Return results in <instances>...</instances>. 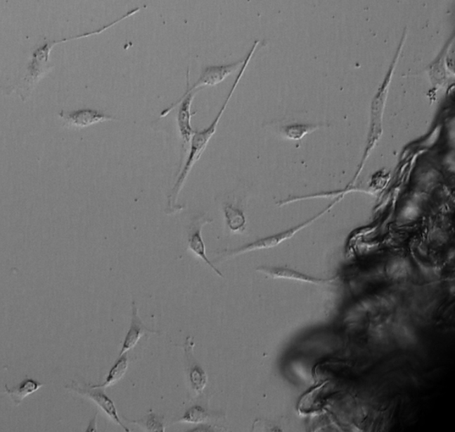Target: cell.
<instances>
[{
    "mask_svg": "<svg viewBox=\"0 0 455 432\" xmlns=\"http://www.w3.org/2000/svg\"><path fill=\"white\" fill-rule=\"evenodd\" d=\"M224 214L226 224L231 230L238 232L245 228L246 217L240 208L233 206L232 204H227L224 206Z\"/></svg>",
    "mask_w": 455,
    "mask_h": 432,
    "instance_id": "obj_12",
    "label": "cell"
},
{
    "mask_svg": "<svg viewBox=\"0 0 455 432\" xmlns=\"http://www.w3.org/2000/svg\"><path fill=\"white\" fill-rule=\"evenodd\" d=\"M59 116L64 121V125L74 127V128H85L104 121L115 120L112 116L91 109H83L73 112L62 111L59 113Z\"/></svg>",
    "mask_w": 455,
    "mask_h": 432,
    "instance_id": "obj_6",
    "label": "cell"
},
{
    "mask_svg": "<svg viewBox=\"0 0 455 432\" xmlns=\"http://www.w3.org/2000/svg\"><path fill=\"white\" fill-rule=\"evenodd\" d=\"M206 418L207 414L202 407H194L188 409L184 416L179 420V422L196 424L204 422Z\"/></svg>",
    "mask_w": 455,
    "mask_h": 432,
    "instance_id": "obj_15",
    "label": "cell"
},
{
    "mask_svg": "<svg viewBox=\"0 0 455 432\" xmlns=\"http://www.w3.org/2000/svg\"><path fill=\"white\" fill-rule=\"evenodd\" d=\"M68 390H73L77 394L87 397L89 400L96 402L97 405L102 409L108 416L112 419L116 424L120 425L122 428L126 431H130L127 426L122 423L116 409L114 402L104 393L102 388L94 387L91 385H82L79 383H73L68 387Z\"/></svg>",
    "mask_w": 455,
    "mask_h": 432,
    "instance_id": "obj_5",
    "label": "cell"
},
{
    "mask_svg": "<svg viewBox=\"0 0 455 432\" xmlns=\"http://www.w3.org/2000/svg\"><path fill=\"white\" fill-rule=\"evenodd\" d=\"M127 368H129V358H127V353L124 355L120 356L117 361L115 362L113 366L109 371L106 381L102 385H96L94 387L102 388L106 389L109 386H112L118 382L125 375Z\"/></svg>",
    "mask_w": 455,
    "mask_h": 432,
    "instance_id": "obj_11",
    "label": "cell"
},
{
    "mask_svg": "<svg viewBox=\"0 0 455 432\" xmlns=\"http://www.w3.org/2000/svg\"><path fill=\"white\" fill-rule=\"evenodd\" d=\"M86 431H97V414H96V416H94V419L90 423V425H89L88 428H87Z\"/></svg>",
    "mask_w": 455,
    "mask_h": 432,
    "instance_id": "obj_17",
    "label": "cell"
},
{
    "mask_svg": "<svg viewBox=\"0 0 455 432\" xmlns=\"http://www.w3.org/2000/svg\"><path fill=\"white\" fill-rule=\"evenodd\" d=\"M200 90H196L183 94L179 101L174 102L173 104L170 105L169 107L162 111L160 116V118H165V116H167L172 110L175 109L177 106H179L177 121V125H179L180 135L183 140V145H184L183 147H185L186 144L191 143L192 137L194 135V132H196V130L193 129L191 125V118L197 112H191V106L193 99L196 97L197 93Z\"/></svg>",
    "mask_w": 455,
    "mask_h": 432,
    "instance_id": "obj_3",
    "label": "cell"
},
{
    "mask_svg": "<svg viewBox=\"0 0 455 432\" xmlns=\"http://www.w3.org/2000/svg\"><path fill=\"white\" fill-rule=\"evenodd\" d=\"M260 43L262 42H260V41L259 40L255 41L252 47L251 48V49H250V51L246 55L245 58H244L243 64L241 66L240 72H238V74L236 76L235 82H233L230 92L229 93V95H227L223 106L221 107L219 112L218 113L217 116H215V118L212 121V124H210L206 129L200 131H196V132H194V135H193L192 140L191 141L190 152H188L184 167H183L182 170L181 171L179 177H177L174 187L173 190H172V192L169 196V203L170 202L173 203L176 202L177 198V197H179L181 188L183 187V186H184L185 182L187 180V177L188 175H190L194 164H196L200 158H201L202 154H203L205 149H206L209 142L214 135L216 130H217L218 128V125L219 123L221 116H223L224 111L227 107V104H229V103L230 102V99H231L233 94H234L238 84H240L242 77L244 75V72L246 71L248 66L250 62H251L253 55L255 54V52L257 51L258 46Z\"/></svg>",
    "mask_w": 455,
    "mask_h": 432,
    "instance_id": "obj_1",
    "label": "cell"
},
{
    "mask_svg": "<svg viewBox=\"0 0 455 432\" xmlns=\"http://www.w3.org/2000/svg\"><path fill=\"white\" fill-rule=\"evenodd\" d=\"M147 428L149 431H163L162 424L160 423V421L155 416V415H151L147 421Z\"/></svg>",
    "mask_w": 455,
    "mask_h": 432,
    "instance_id": "obj_16",
    "label": "cell"
},
{
    "mask_svg": "<svg viewBox=\"0 0 455 432\" xmlns=\"http://www.w3.org/2000/svg\"><path fill=\"white\" fill-rule=\"evenodd\" d=\"M190 378L194 390L202 393L208 381L207 376L204 371L196 365L191 371Z\"/></svg>",
    "mask_w": 455,
    "mask_h": 432,
    "instance_id": "obj_14",
    "label": "cell"
},
{
    "mask_svg": "<svg viewBox=\"0 0 455 432\" xmlns=\"http://www.w3.org/2000/svg\"><path fill=\"white\" fill-rule=\"evenodd\" d=\"M147 333L155 334L157 333V331L148 330L144 326L140 316H139L138 307L136 306V302H133L131 326L125 336L120 356L124 355V354L131 350V349L134 348L141 338Z\"/></svg>",
    "mask_w": 455,
    "mask_h": 432,
    "instance_id": "obj_9",
    "label": "cell"
},
{
    "mask_svg": "<svg viewBox=\"0 0 455 432\" xmlns=\"http://www.w3.org/2000/svg\"><path fill=\"white\" fill-rule=\"evenodd\" d=\"M42 386L43 384L41 382L27 378L13 389H9L7 385L5 386V392L12 398L15 405L18 406L27 396L32 395Z\"/></svg>",
    "mask_w": 455,
    "mask_h": 432,
    "instance_id": "obj_10",
    "label": "cell"
},
{
    "mask_svg": "<svg viewBox=\"0 0 455 432\" xmlns=\"http://www.w3.org/2000/svg\"><path fill=\"white\" fill-rule=\"evenodd\" d=\"M212 220L206 217H199L193 223L190 235H188V243L191 250L200 259H202L216 274L224 278L223 273L210 261L206 253V246L202 236V228L204 225L212 223Z\"/></svg>",
    "mask_w": 455,
    "mask_h": 432,
    "instance_id": "obj_7",
    "label": "cell"
},
{
    "mask_svg": "<svg viewBox=\"0 0 455 432\" xmlns=\"http://www.w3.org/2000/svg\"><path fill=\"white\" fill-rule=\"evenodd\" d=\"M343 196H341L340 198L336 199V200L331 204L330 206L326 208L323 211L320 212L317 215H315L314 217L305 221V223L297 225L296 226L292 227L290 229L286 230L279 233H276L273 235H269L267 237H260V239L254 241L252 242L248 243V245H243L242 247L232 249V250H226L223 252H221V254H223L226 257H233L240 256V254H245L248 252L264 250V249H271L274 248L281 245L283 242L292 239V237L297 234L299 231L302 230L305 228H307L309 226L313 224L315 221H317L321 217L329 211L333 207L335 206V204L340 202Z\"/></svg>",
    "mask_w": 455,
    "mask_h": 432,
    "instance_id": "obj_2",
    "label": "cell"
},
{
    "mask_svg": "<svg viewBox=\"0 0 455 432\" xmlns=\"http://www.w3.org/2000/svg\"><path fill=\"white\" fill-rule=\"evenodd\" d=\"M257 271L274 279L297 280L314 285H326L333 281L332 279L316 278L312 276L305 274L301 273V271L287 267H267V266H262V267L257 268Z\"/></svg>",
    "mask_w": 455,
    "mask_h": 432,
    "instance_id": "obj_8",
    "label": "cell"
},
{
    "mask_svg": "<svg viewBox=\"0 0 455 432\" xmlns=\"http://www.w3.org/2000/svg\"><path fill=\"white\" fill-rule=\"evenodd\" d=\"M243 62L244 58L230 64L207 66L196 84L191 87L188 85V82H190V69H188L186 75L187 90L185 93L200 90V88L204 87H214L220 84V82L225 80L226 78L230 76L233 72L241 69Z\"/></svg>",
    "mask_w": 455,
    "mask_h": 432,
    "instance_id": "obj_4",
    "label": "cell"
},
{
    "mask_svg": "<svg viewBox=\"0 0 455 432\" xmlns=\"http://www.w3.org/2000/svg\"><path fill=\"white\" fill-rule=\"evenodd\" d=\"M318 128L319 126L315 125L296 123L283 126L281 132L283 137L287 140L299 141Z\"/></svg>",
    "mask_w": 455,
    "mask_h": 432,
    "instance_id": "obj_13",
    "label": "cell"
}]
</instances>
